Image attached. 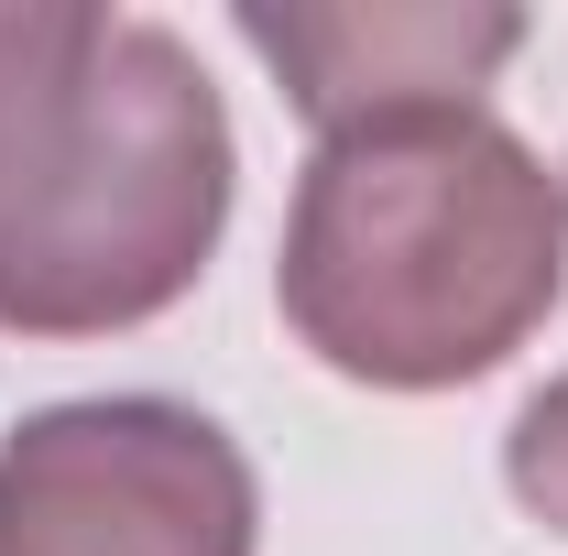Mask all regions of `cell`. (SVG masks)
I'll list each match as a JSON object with an SVG mask.
<instances>
[{"label": "cell", "instance_id": "1", "mask_svg": "<svg viewBox=\"0 0 568 556\" xmlns=\"http://www.w3.org/2000/svg\"><path fill=\"white\" fill-rule=\"evenodd\" d=\"M230 229V110L132 11L0 0V328L110 339L164 317Z\"/></svg>", "mask_w": 568, "mask_h": 556}, {"label": "cell", "instance_id": "2", "mask_svg": "<svg viewBox=\"0 0 568 556\" xmlns=\"http://www.w3.org/2000/svg\"><path fill=\"white\" fill-rule=\"evenodd\" d=\"M568 284V186L493 110L328 132L284 218V328L339 382L448 393L536 339Z\"/></svg>", "mask_w": 568, "mask_h": 556}, {"label": "cell", "instance_id": "3", "mask_svg": "<svg viewBox=\"0 0 568 556\" xmlns=\"http://www.w3.org/2000/svg\"><path fill=\"white\" fill-rule=\"evenodd\" d=\"M241 436L175 393H88L0 436V556H252Z\"/></svg>", "mask_w": 568, "mask_h": 556}, {"label": "cell", "instance_id": "4", "mask_svg": "<svg viewBox=\"0 0 568 556\" xmlns=\"http://www.w3.org/2000/svg\"><path fill=\"white\" fill-rule=\"evenodd\" d=\"M230 22L317 121V142L361 121H405V110H481V87L525 44V11H448V0H372V11L241 0Z\"/></svg>", "mask_w": 568, "mask_h": 556}, {"label": "cell", "instance_id": "5", "mask_svg": "<svg viewBox=\"0 0 568 556\" xmlns=\"http://www.w3.org/2000/svg\"><path fill=\"white\" fill-rule=\"evenodd\" d=\"M503 481H514V502H525L547 535H568V371L514 415V436H503Z\"/></svg>", "mask_w": 568, "mask_h": 556}]
</instances>
